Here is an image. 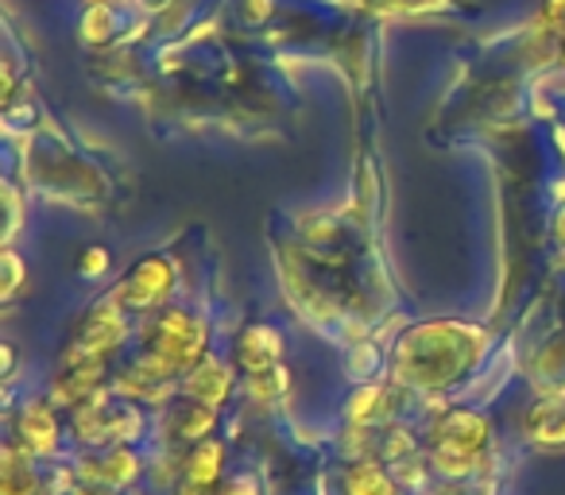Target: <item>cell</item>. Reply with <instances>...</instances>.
I'll return each mask as SVG.
<instances>
[{
    "label": "cell",
    "mask_w": 565,
    "mask_h": 495,
    "mask_svg": "<svg viewBox=\"0 0 565 495\" xmlns=\"http://www.w3.org/2000/svg\"><path fill=\"white\" fill-rule=\"evenodd\" d=\"M488 333L461 322H426L399 337L392 353V372L403 387L415 391H446L461 384L484 356Z\"/></svg>",
    "instance_id": "obj_1"
},
{
    "label": "cell",
    "mask_w": 565,
    "mask_h": 495,
    "mask_svg": "<svg viewBox=\"0 0 565 495\" xmlns=\"http://www.w3.org/2000/svg\"><path fill=\"white\" fill-rule=\"evenodd\" d=\"M492 445V422L472 407H449L426 433V461L438 476L469 480L484 464Z\"/></svg>",
    "instance_id": "obj_2"
},
{
    "label": "cell",
    "mask_w": 565,
    "mask_h": 495,
    "mask_svg": "<svg viewBox=\"0 0 565 495\" xmlns=\"http://www.w3.org/2000/svg\"><path fill=\"white\" fill-rule=\"evenodd\" d=\"M151 364L171 376H186L194 364L210 356V325L194 310H159L143 322V348Z\"/></svg>",
    "instance_id": "obj_3"
},
{
    "label": "cell",
    "mask_w": 565,
    "mask_h": 495,
    "mask_svg": "<svg viewBox=\"0 0 565 495\" xmlns=\"http://www.w3.org/2000/svg\"><path fill=\"white\" fill-rule=\"evenodd\" d=\"M71 430L78 441L97 449H113V445H125V441H136L143 433V415L136 402L128 399H97L89 407L74 410L71 418Z\"/></svg>",
    "instance_id": "obj_4"
},
{
    "label": "cell",
    "mask_w": 565,
    "mask_h": 495,
    "mask_svg": "<svg viewBox=\"0 0 565 495\" xmlns=\"http://www.w3.org/2000/svg\"><path fill=\"white\" fill-rule=\"evenodd\" d=\"M174 279H179V271H174V263L167 260V256H143V260L120 279L109 299L117 302L125 314H156V310H163V302L171 299Z\"/></svg>",
    "instance_id": "obj_5"
},
{
    "label": "cell",
    "mask_w": 565,
    "mask_h": 495,
    "mask_svg": "<svg viewBox=\"0 0 565 495\" xmlns=\"http://www.w3.org/2000/svg\"><path fill=\"white\" fill-rule=\"evenodd\" d=\"M125 341H128V314L109 299V302H102V306H94L86 318H82L78 333H74V341H71V348H66V353L109 361L117 348H125Z\"/></svg>",
    "instance_id": "obj_6"
},
{
    "label": "cell",
    "mask_w": 565,
    "mask_h": 495,
    "mask_svg": "<svg viewBox=\"0 0 565 495\" xmlns=\"http://www.w3.org/2000/svg\"><path fill=\"white\" fill-rule=\"evenodd\" d=\"M12 433H17V445L24 449L28 456H55L58 445H63V422L55 415V402L51 399H32L17 410L12 418Z\"/></svg>",
    "instance_id": "obj_7"
},
{
    "label": "cell",
    "mask_w": 565,
    "mask_h": 495,
    "mask_svg": "<svg viewBox=\"0 0 565 495\" xmlns=\"http://www.w3.org/2000/svg\"><path fill=\"white\" fill-rule=\"evenodd\" d=\"M143 464L140 456L128 445H113V449H97L94 456L78 464V480L89 487H105V492H125L140 480Z\"/></svg>",
    "instance_id": "obj_8"
},
{
    "label": "cell",
    "mask_w": 565,
    "mask_h": 495,
    "mask_svg": "<svg viewBox=\"0 0 565 495\" xmlns=\"http://www.w3.org/2000/svg\"><path fill=\"white\" fill-rule=\"evenodd\" d=\"M221 476H225V445L210 438L190 453H182L174 495H217Z\"/></svg>",
    "instance_id": "obj_9"
},
{
    "label": "cell",
    "mask_w": 565,
    "mask_h": 495,
    "mask_svg": "<svg viewBox=\"0 0 565 495\" xmlns=\"http://www.w3.org/2000/svg\"><path fill=\"white\" fill-rule=\"evenodd\" d=\"M213 426H217V410L213 407H202L194 399H182V402H171L163 410V441L174 449H194L202 441H210Z\"/></svg>",
    "instance_id": "obj_10"
},
{
    "label": "cell",
    "mask_w": 565,
    "mask_h": 495,
    "mask_svg": "<svg viewBox=\"0 0 565 495\" xmlns=\"http://www.w3.org/2000/svg\"><path fill=\"white\" fill-rule=\"evenodd\" d=\"M236 391V372L228 368L225 361H217V356H205L202 364H194V368L182 376V399H194L202 402V407H225L228 399H233Z\"/></svg>",
    "instance_id": "obj_11"
},
{
    "label": "cell",
    "mask_w": 565,
    "mask_h": 495,
    "mask_svg": "<svg viewBox=\"0 0 565 495\" xmlns=\"http://www.w3.org/2000/svg\"><path fill=\"white\" fill-rule=\"evenodd\" d=\"M275 364H282V333L271 322L244 325L241 337H236V368L244 376H256V372H267Z\"/></svg>",
    "instance_id": "obj_12"
},
{
    "label": "cell",
    "mask_w": 565,
    "mask_h": 495,
    "mask_svg": "<svg viewBox=\"0 0 565 495\" xmlns=\"http://www.w3.org/2000/svg\"><path fill=\"white\" fill-rule=\"evenodd\" d=\"M523 441H531L534 449H546V453L565 449V399L534 402L523 418Z\"/></svg>",
    "instance_id": "obj_13"
},
{
    "label": "cell",
    "mask_w": 565,
    "mask_h": 495,
    "mask_svg": "<svg viewBox=\"0 0 565 495\" xmlns=\"http://www.w3.org/2000/svg\"><path fill=\"white\" fill-rule=\"evenodd\" d=\"M0 495H47L35 456H28L17 441L4 445V464H0Z\"/></svg>",
    "instance_id": "obj_14"
},
{
    "label": "cell",
    "mask_w": 565,
    "mask_h": 495,
    "mask_svg": "<svg viewBox=\"0 0 565 495\" xmlns=\"http://www.w3.org/2000/svg\"><path fill=\"white\" fill-rule=\"evenodd\" d=\"M341 492L345 495H399V480L380 461L364 456V461L345 464V472H341Z\"/></svg>",
    "instance_id": "obj_15"
},
{
    "label": "cell",
    "mask_w": 565,
    "mask_h": 495,
    "mask_svg": "<svg viewBox=\"0 0 565 495\" xmlns=\"http://www.w3.org/2000/svg\"><path fill=\"white\" fill-rule=\"evenodd\" d=\"M120 32V12L113 0H97V4H89L86 17H82V40L94 43V47H105V43H113Z\"/></svg>",
    "instance_id": "obj_16"
},
{
    "label": "cell",
    "mask_w": 565,
    "mask_h": 495,
    "mask_svg": "<svg viewBox=\"0 0 565 495\" xmlns=\"http://www.w3.org/2000/svg\"><path fill=\"white\" fill-rule=\"evenodd\" d=\"M349 418H353L356 426H364V430H372V426H380L384 418H392V402H387V391L384 387H361V391L353 395V402H349Z\"/></svg>",
    "instance_id": "obj_17"
},
{
    "label": "cell",
    "mask_w": 565,
    "mask_h": 495,
    "mask_svg": "<svg viewBox=\"0 0 565 495\" xmlns=\"http://www.w3.org/2000/svg\"><path fill=\"white\" fill-rule=\"evenodd\" d=\"M244 391L256 402H279L291 391V372H287V364H275V368L256 372V376H244Z\"/></svg>",
    "instance_id": "obj_18"
},
{
    "label": "cell",
    "mask_w": 565,
    "mask_h": 495,
    "mask_svg": "<svg viewBox=\"0 0 565 495\" xmlns=\"http://www.w3.org/2000/svg\"><path fill=\"white\" fill-rule=\"evenodd\" d=\"M113 271V256L102 244H89L86 252L78 256V276L82 279H105Z\"/></svg>",
    "instance_id": "obj_19"
},
{
    "label": "cell",
    "mask_w": 565,
    "mask_h": 495,
    "mask_svg": "<svg viewBox=\"0 0 565 495\" xmlns=\"http://www.w3.org/2000/svg\"><path fill=\"white\" fill-rule=\"evenodd\" d=\"M217 495H264L256 484V476H248V472H236V476H228L225 484L217 487Z\"/></svg>",
    "instance_id": "obj_20"
},
{
    "label": "cell",
    "mask_w": 565,
    "mask_h": 495,
    "mask_svg": "<svg viewBox=\"0 0 565 495\" xmlns=\"http://www.w3.org/2000/svg\"><path fill=\"white\" fill-rule=\"evenodd\" d=\"M4 268H9V279H4V299H12V294L20 291V283H24V263H20V256L12 252H4Z\"/></svg>",
    "instance_id": "obj_21"
},
{
    "label": "cell",
    "mask_w": 565,
    "mask_h": 495,
    "mask_svg": "<svg viewBox=\"0 0 565 495\" xmlns=\"http://www.w3.org/2000/svg\"><path fill=\"white\" fill-rule=\"evenodd\" d=\"M438 495H469V487H465V480H449V484L441 487Z\"/></svg>",
    "instance_id": "obj_22"
},
{
    "label": "cell",
    "mask_w": 565,
    "mask_h": 495,
    "mask_svg": "<svg viewBox=\"0 0 565 495\" xmlns=\"http://www.w3.org/2000/svg\"><path fill=\"white\" fill-rule=\"evenodd\" d=\"M554 240H557V244H562V248H565V209H562V213H557V217H554Z\"/></svg>",
    "instance_id": "obj_23"
},
{
    "label": "cell",
    "mask_w": 565,
    "mask_h": 495,
    "mask_svg": "<svg viewBox=\"0 0 565 495\" xmlns=\"http://www.w3.org/2000/svg\"><path fill=\"white\" fill-rule=\"evenodd\" d=\"M557 58H562V66H565V40H562V47H557Z\"/></svg>",
    "instance_id": "obj_24"
},
{
    "label": "cell",
    "mask_w": 565,
    "mask_h": 495,
    "mask_svg": "<svg viewBox=\"0 0 565 495\" xmlns=\"http://www.w3.org/2000/svg\"><path fill=\"white\" fill-rule=\"evenodd\" d=\"M89 4H97V0H89Z\"/></svg>",
    "instance_id": "obj_25"
}]
</instances>
